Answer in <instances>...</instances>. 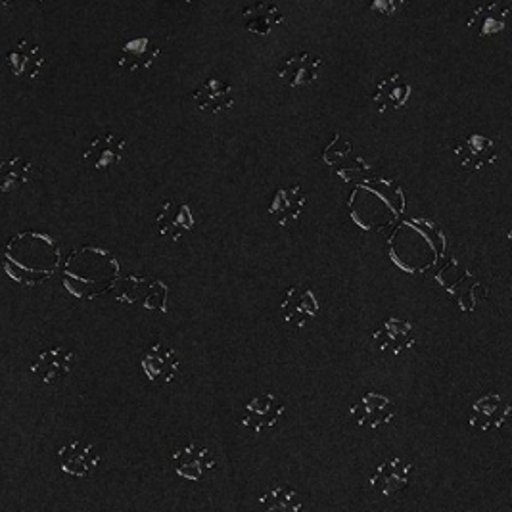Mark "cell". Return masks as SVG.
<instances>
[{"label": "cell", "instance_id": "obj_1", "mask_svg": "<svg viewBox=\"0 0 512 512\" xmlns=\"http://www.w3.org/2000/svg\"><path fill=\"white\" fill-rule=\"evenodd\" d=\"M169 288L160 279H148L146 275H129L119 282L117 302L142 305L144 309L167 311Z\"/></svg>", "mask_w": 512, "mask_h": 512}, {"label": "cell", "instance_id": "obj_2", "mask_svg": "<svg viewBox=\"0 0 512 512\" xmlns=\"http://www.w3.org/2000/svg\"><path fill=\"white\" fill-rule=\"evenodd\" d=\"M217 461L206 445L198 442H190L179 447L171 457L173 472L187 482H204L208 480L211 472L215 470Z\"/></svg>", "mask_w": 512, "mask_h": 512}, {"label": "cell", "instance_id": "obj_3", "mask_svg": "<svg viewBox=\"0 0 512 512\" xmlns=\"http://www.w3.org/2000/svg\"><path fill=\"white\" fill-rule=\"evenodd\" d=\"M140 367L152 384L167 386L179 374L181 359L171 344H167L165 340H158L144 351L140 359Z\"/></svg>", "mask_w": 512, "mask_h": 512}, {"label": "cell", "instance_id": "obj_4", "mask_svg": "<svg viewBox=\"0 0 512 512\" xmlns=\"http://www.w3.org/2000/svg\"><path fill=\"white\" fill-rule=\"evenodd\" d=\"M56 461L66 476L89 478L102 463V457L93 443L85 440H71L66 445L58 447Z\"/></svg>", "mask_w": 512, "mask_h": 512}, {"label": "cell", "instance_id": "obj_5", "mask_svg": "<svg viewBox=\"0 0 512 512\" xmlns=\"http://www.w3.org/2000/svg\"><path fill=\"white\" fill-rule=\"evenodd\" d=\"M397 407L392 397L369 392L351 405L350 417L357 426L378 430L382 426H388L396 417Z\"/></svg>", "mask_w": 512, "mask_h": 512}, {"label": "cell", "instance_id": "obj_6", "mask_svg": "<svg viewBox=\"0 0 512 512\" xmlns=\"http://www.w3.org/2000/svg\"><path fill=\"white\" fill-rule=\"evenodd\" d=\"M453 154L461 169L480 171L497 160V146L484 133H468L453 144Z\"/></svg>", "mask_w": 512, "mask_h": 512}, {"label": "cell", "instance_id": "obj_7", "mask_svg": "<svg viewBox=\"0 0 512 512\" xmlns=\"http://www.w3.org/2000/svg\"><path fill=\"white\" fill-rule=\"evenodd\" d=\"M512 417V405L499 394H486L470 407L468 422L478 432H497Z\"/></svg>", "mask_w": 512, "mask_h": 512}, {"label": "cell", "instance_id": "obj_8", "mask_svg": "<svg viewBox=\"0 0 512 512\" xmlns=\"http://www.w3.org/2000/svg\"><path fill=\"white\" fill-rule=\"evenodd\" d=\"M319 300L309 286H292L286 290V296L280 303V315L288 325L303 328L315 321L319 315Z\"/></svg>", "mask_w": 512, "mask_h": 512}, {"label": "cell", "instance_id": "obj_9", "mask_svg": "<svg viewBox=\"0 0 512 512\" xmlns=\"http://www.w3.org/2000/svg\"><path fill=\"white\" fill-rule=\"evenodd\" d=\"M286 413V403L279 396L265 392L261 396H256L244 409V415L240 424L252 432H263L269 428H275L280 419Z\"/></svg>", "mask_w": 512, "mask_h": 512}, {"label": "cell", "instance_id": "obj_10", "mask_svg": "<svg viewBox=\"0 0 512 512\" xmlns=\"http://www.w3.org/2000/svg\"><path fill=\"white\" fill-rule=\"evenodd\" d=\"M374 348L388 355H401L415 348L417 330L413 323L397 317H388L373 334Z\"/></svg>", "mask_w": 512, "mask_h": 512}, {"label": "cell", "instance_id": "obj_11", "mask_svg": "<svg viewBox=\"0 0 512 512\" xmlns=\"http://www.w3.org/2000/svg\"><path fill=\"white\" fill-rule=\"evenodd\" d=\"M325 66V60L311 54V52H296L292 56H286L280 62L277 75L280 81L290 89H300L313 85L319 77V70Z\"/></svg>", "mask_w": 512, "mask_h": 512}, {"label": "cell", "instance_id": "obj_12", "mask_svg": "<svg viewBox=\"0 0 512 512\" xmlns=\"http://www.w3.org/2000/svg\"><path fill=\"white\" fill-rule=\"evenodd\" d=\"M413 478V465L401 457H390L376 466L371 476V488L380 497H394L409 488Z\"/></svg>", "mask_w": 512, "mask_h": 512}, {"label": "cell", "instance_id": "obj_13", "mask_svg": "<svg viewBox=\"0 0 512 512\" xmlns=\"http://www.w3.org/2000/svg\"><path fill=\"white\" fill-rule=\"evenodd\" d=\"M6 66L22 81H37L47 68V56L37 43L22 39L6 54Z\"/></svg>", "mask_w": 512, "mask_h": 512}, {"label": "cell", "instance_id": "obj_14", "mask_svg": "<svg viewBox=\"0 0 512 512\" xmlns=\"http://www.w3.org/2000/svg\"><path fill=\"white\" fill-rule=\"evenodd\" d=\"M75 355L66 346H54L50 350L41 351L33 363H31V374L37 376L43 384L52 386L66 378L73 369Z\"/></svg>", "mask_w": 512, "mask_h": 512}, {"label": "cell", "instance_id": "obj_15", "mask_svg": "<svg viewBox=\"0 0 512 512\" xmlns=\"http://www.w3.org/2000/svg\"><path fill=\"white\" fill-rule=\"evenodd\" d=\"M154 223L158 233L173 242H179L185 234L192 233L196 225L190 206L179 200H165Z\"/></svg>", "mask_w": 512, "mask_h": 512}, {"label": "cell", "instance_id": "obj_16", "mask_svg": "<svg viewBox=\"0 0 512 512\" xmlns=\"http://www.w3.org/2000/svg\"><path fill=\"white\" fill-rule=\"evenodd\" d=\"M125 148H127V142L121 135H117L114 131H106L96 135L89 142L83 158L85 163L91 165L96 171H106L117 163H121L125 156Z\"/></svg>", "mask_w": 512, "mask_h": 512}, {"label": "cell", "instance_id": "obj_17", "mask_svg": "<svg viewBox=\"0 0 512 512\" xmlns=\"http://www.w3.org/2000/svg\"><path fill=\"white\" fill-rule=\"evenodd\" d=\"M190 96L198 110L208 114H223L234 108L233 85L215 75H211L210 79L196 87Z\"/></svg>", "mask_w": 512, "mask_h": 512}, {"label": "cell", "instance_id": "obj_18", "mask_svg": "<svg viewBox=\"0 0 512 512\" xmlns=\"http://www.w3.org/2000/svg\"><path fill=\"white\" fill-rule=\"evenodd\" d=\"M512 8L507 2H488L474 6L470 18H468V29H472L478 37H493L501 31L511 20Z\"/></svg>", "mask_w": 512, "mask_h": 512}, {"label": "cell", "instance_id": "obj_19", "mask_svg": "<svg viewBox=\"0 0 512 512\" xmlns=\"http://www.w3.org/2000/svg\"><path fill=\"white\" fill-rule=\"evenodd\" d=\"M305 206H307V194L303 192L300 185L282 187L273 194L269 215L282 229H290L294 223H298Z\"/></svg>", "mask_w": 512, "mask_h": 512}, {"label": "cell", "instance_id": "obj_20", "mask_svg": "<svg viewBox=\"0 0 512 512\" xmlns=\"http://www.w3.org/2000/svg\"><path fill=\"white\" fill-rule=\"evenodd\" d=\"M411 83L397 71L384 75L374 87L373 102L378 112L401 110L411 98Z\"/></svg>", "mask_w": 512, "mask_h": 512}, {"label": "cell", "instance_id": "obj_21", "mask_svg": "<svg viewBox=\"0 0 512 512\" xmlns=\"http://www.w3.org/2000/svg\"><path fill=\"white\" fill-rule=\"evenodd\" d=\"M160 52L162 47L152 37H139V39L127 41L121 47L117 56V66L129 73L148 70L156 62Z\"/></svg>", "mask_w": 512, "mask_h": 512}, {"label": "cell", "instance_id": "obj_22", "mask_svg": "<svg viewBox=\"0 0 512 512\" xmlns=\"http://www.w3.org/2000/svg\"><path fill=\"white\" fill-rule=\"evenodd\" d=\"M443 286H445L447 294L459 305V309L466 313L476 311L478 305L484 302L488 296L486 286L463 267H459V279L451 284H443Z\"/></svg>", "mask_w": 512, "mask_h": 512}, {"label": "cell", "instance_id": "obj_23", "mask_svg": "<svg viewBox=\"0 0 512 512\" xmlns=\"http://www.w3.org/2000/svg\"><path fill=\"white\" fill-rule=\"evenodd\" d=\"M246 29L254 35H269L277 25L284 24V14L273 2H256L242 8Z\"/></svg>", "mask_w": 512, "mask_h": 512}, {"label": "cell", "instance_id": "obj_24", "mask_svg": "<svg viewBox=\"0 0 512 512\" xmlns=\"http://www.w3.org/2000/svg\"><path fill=\"white\" fill-rule=\"evenodd\" d=\"M261 512H302L303 499L298 489L277 484L259 495Z\"/></svg>", "mask_w": 512, "mask_h": 512}, {"label": "cell", "instance_id": "obj_25", "mask_svg": "<svg viewBox=\"0 0 512 512\" xmlns=\"http://www.w3.org/2000/svg\"><path fill=\"white\" fill-rule=\"evenodd\" d=\"M37 175L35 165L25 160L22 156H12L10 160L2 162L0 169V190L2 192H14L24 187L33 177Z\"/></svg>", "mask_w": 512, "mask_h": 512}, {"label": "cell", "instance_id": "obj_26", "mask_svg": "<svg viewBox=\"0 0 512 512\" xmlns=\"http://www.w3.org/2000/svg\"><path fill=\"white\" fill-rule=\"evenodd\" d=\"M403 4H396V2H374L371 4L373 10H380L384 16H392L397 8H401Z\"/></svg>", "mask_w": 512, "mask_h": 512}, {"label": "cell", "instance_id": "obj_27", "mask_svg": "<svg viewBox=\"0 0 512 512\" xmlns=\"http://www.w3.org/2000/svg\"><path fill=\"white\" fill-rule=\"evenodd\" d=\"M507 240H509V246H511V250H512V225H511V229H509V233H507Z\"/></svg>", "mask_w": 512, "mask_h": 512}, {"label": "cell", "instance_id": "obj_28", "mask_svg": "<svg viewBox=\"0 0 512 512\" xmlns=\"http://www.w3.org/2000/svg\"><path fill=\"white\" fill-rule=\"evenodd\" d=\"M511 478H512V474H511Z\"/></svg>", "mask_w": 512, "mask_h": 512}]
</instances>
